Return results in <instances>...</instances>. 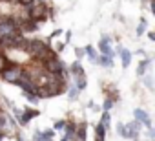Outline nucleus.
Listing matches in <instances>:
<instances>
[{"label": "nucleus", "mask_w": 155, "mask_h": 141, "mask_svg": "<svg viewBox=\"0 0 155 141\" xmlns=\"http://www.w3.org/2000/svg\"><path fill=\"white\" fill-rule=\"evenodd\" d=\"M62 141H68V139H66V137H64V139H62Z\"/></svg>", "instance_id": "393cba45"}, {"label": "nucleus", "mask_w": 155, "mask_h": 141, "mask_svg": "<svg viewBox=\"0 0 155 141\" xmlns=\"http://www.w3.org/2000/svg\"><path fill=\"white\" fill-rule=\"evenodd\" d=\"M77 139L79 141H86V125H81L77 128Z\"/></svg>", "instance_id": "f8f14e48"}, {"label": "nucleus", "mask_w": 155, "mask_h": 141, "mask_svg": "<svg viewBox=\"0 0 155 141\" xmlns=\"http://www.w3.org/2000/svg\"><path fill=\"white\" fill-rule=\"evenodd\" d=\"M26 11H28L29 20H33V22H37V20H46L48 15H49V8H48L46 4L38 2V0H35L31 6H28Z\"/></svg>", "instance_id": "f257e3e1"}, {"label": "nucleus", "mask_w": 155, "mask_h": 141, "mask_svg": "<svg viewBox=\"0 0 155 141\" xmlns=\"http://www.w3.org/2000/svg\"><path fill=\"white\" fill-rule=\"evenodd\" d=\"M144 29H146V20H140V24H139V28H137V35H142Z\"/></svg>", "instance_id": "a211bd4d"}, {"label": "nucleus", "mask_w": 155, "mask_h": 141, "mask_svg": "<svg viewBox=\"0 0 155 141\" xmlns=\"http://www.w3.org/2000/svg\"><path fill=\"white\" fill-rule=\"evenodd\" d=\"M120 59H122V66L126 68V66H130V62H131V53H130L128 50H122V51H120Z\"/></svg>", "instance_id": "1a4fd4ad"}, {"label": "nucleus", "mask_w": 155, "mask_h": 141, "mask_svg": "<svg viewBox=\"0 0 155 141\" xmlns=\"http://www.w3.org/2000/svg\"><path fill=\"white\" fill-rule=\"evenodd\" d=\"M44 68L48 70L49 74H53V75H64V64L55 57V59H51V60H48L46 64H44Z\"/></svg>", "instance_id": "7ed1b4c3"}, {"label": "nucleus", "mask_w": 155, "mask_h": 141, "mask_svg": "<svg viewBox=\"0 0 155 141\" xmlns=\"http://www.w3.org/2000/svg\"><path fill=\"white\" fill-rule=\"evenodd\" d=\"M86 51H88V57H90V60H93V62H95V60H97V53H95V50H93L91 46H88V48H86Z\"/></svg>", "instance_id": "2eb2a0df"}, {"label": "nucleus", "mask_w": 155, "mask_h": 141, "mask_svg": "<svg viewBox=\"0 0 155 141\" xmlns=\"http://www.w3.org/2000/svg\"><path fill=\"white\" fill-rule=\"evenodd\" d=\"M22 74H24V68H22V66L11 64L8 70H4V72H2V79H4L6 83H18L20 77H22Z\"/></svg>", "instance_id": "f03ea898"}, {"label": "nucleus", "mask_w": 155, "mask_h": 141, "mask_svg": "<svg viewBox=\"0 0 155 141\" xmlns=\"http://www.w3.org/2000/svg\"><path fill=\"white\" fill-rule=\"evenodd\" d=\"M99 60H101V64H102V66H106V68H108V66H111V57L108 59V55H104V57H101Z\"/></svg>", "instance_id": "f3484780"}, {"label": "nucleus", "mask_w": 155, "mask_h": 141, "mask_svg": "<svg viewBox=\"0 0 155 141\" xmlns=\"http://www.w3.org/2000/svg\"><path fill=\"white\" fill-rule=\"evenodd\" d=\"M11 64H9V60H8V57L2 53V51H0V74H2L4 72V70H8Z\"/></svg>", "instance_id": "9b49d317"}, {"label": "nucleus", "mask_w": 155, "mask_h": 141, "mask_svg": "<svg viewBox=\"0 0 155 141\" xmlns=\"http://www.w3.org/2000/svg\"><path fill=\"white\" fill-rule=\"evenodd\" d=\"M86 88V79H84V75L82 77H77V90H84Z\"/></svg>", "instance_id": "4468645a"}, {"label": "nucleus", "mask_w": 155, "mask_h": 141, "mask_svg": "<svg viewBox=\"0 0 155 141\" xmlns=\"http://www.w3.org/2000/svg\"><path fill=\"white\" fill-rule=\"evenodd\" d=\"M137 125H140V123L135 121V123H130V125L119 126V134H120L122 137H135V136H137Z\"/></svg>", "instance_id": "20e7f679"}, {"label": "nucleus", "mask_w": 155, "mask_h": 141, "mask_svg": "<svg viewBox=\"0 0 155 141\" xmlns=\"http://www.w3.org/2000/svg\"><path fill=\"white\" fill-rule=\"evenodd\" d=\"M17 2H18V4H22V6H31L35 0H17Z\"/></svg>", "instance_id": "aec40b11"}, {"label": "nucleus", "mask_w": 155, "mask_h": 141, "mask_svg": "<svg viewBox=\"0 0 155 141\" xmlns=\"http://www.w3.org/2000/svg\"><path fill=\"white\" fill-rule=\"evenodd\" d=\"M73 136H77V128H75V125L73 123H66V139H71Z\"/></svg>", "instance_id": "6e6552de"}, {"label": "nucleus", "mask_w": 155, "mask_h": 141, "mask_svg": "<svg viewBox=\"0 0 155 141\" xmlns=\"http://www.w3.org/2000/svg\"><path fill=\"white\" fill-rule=\"evenodd\" d=\"M35 141H46L44 134H35Z\"/></svg>", "instance_id": "412c9836"}, {"label": "nucleus", "mask_w": 155, "mask_h": 141, "mask_svg": "<svg viewBox=\"0 0 155 141\" xmlns=\"http://www.w3.org/2000/svg\"><path fill=\"white\" fill-rule=\"evenodd\" d=\"M111 106H113V101H111V99H106V101H104V112H110Z\"/></svg>", "instance_id": "6ab92c4d"}, {"label": "nucleus", "mask_w": 155, "mask_h": 141, "mask_svg": "<svg viewBox=\"0 0 155 141\" xmlns=\"http://www.w3.org/2000/svg\"><path fill=\"white\" fill-rule=\"evenodd\" d=\"M135 119H137L139 123L146 125V126H150V123H151V121H150V115H148L144 110H140V108H139V110H135Z\"/></svg>", "instance_id": "423d86ee"}, {"label": "nucleus", "mask_w": 155, "mask_h": 141, "mask_svg": "<svg viewBox=\"0 0 155 141\" xmlns=\"http://www.w3.org/2000/svg\"><path fill=\"white\" fill-rule=\"evenodd\" d=\"M150 39H151V40H155V31H151V33H150Z\"/></svg>", "instance_id": "b1692460"}, {"label": "nucleus", "mask_w": 155, "mask_h": 141, "mask_svg": "<svg viewBox=\"0 0 155 141\" xmlns=\"http://www.w3.org/2000/svg\"><path fill=\"white\" fill-rule=\"evenodd\" d=\"M95 136H97V139H95V141H104L106 128H104L102 125H97V126H95Z\"/></svg>", "instance_id": "9d476101"}, {"label": "nucleus", "mask_w": 155, "mask_h": 141, "mask_svg": "<svg viewBox=\"0 0 155 141\" xmlns=\"http://www.w3.org/2000/svg\"><path fill=\"white\" fill-rule=\"evenodd\" d=\"M99 48H101V51H102L104 55L111 57V48H110V39H108V37H104V39L99 42Z\"/></svg>", "instance_id": "0eeeda50"}, {"label": "nucleus", "mask_w": 155, "mask_h": 141, "mask_svg": "<svg viewBox=\"0 0 155 141\" xmlns=\"http://www.w3.org/2000/svg\"><path fill=\"white\" fill-rule=\"evenodd\" d=\"M146 68H148V60H142V62L139 64V68H137V74H139V75H142V74L146 72Z\"/></svg>", "instance_id": "dca6fc26"}, {"label": "nucleus", "mask_w": 155, "mask_h": 141, "mask_svg": "<svg viewBox=\"0 0 155 141\" xmlns=\"http://www.w3.org/2000/svg\"><path fill=\"white\" fill-rule=\"evenodd\" d=\"M35 115H38V110H29V108H28V110H24L22 115H18V121H20L22 125H26V123H28L29 119H33Z\"/></svg>", "instance_id": "39448f33"}, {"label": "nucleus", "mask_w": 155, "mask_h": 141, "mask_svg": "<svg viewBox=\"0 0 155 141\" xmlns=\"http://www.w3.org/2000/svg\"><path fill=\"white\" fill-rule=\"evenodd\" d=\"M64 125H66V123H64V121H58V123H57V125H55V128H62V126H64Z\"/></svg>", "instance_id": "4be33fe9"}, {"label": "nucleus", "mask_w": 155, "mask_h": 141, "mask_svg": "<svg viewBox=\"0 0 155 141\" xmlns=\"http://www.w3.org/2000/svg\"><path fill=\"white\" fill-rule=\"evenodd\" d=\"M110 121H111L110 112H104V114H102V119H101V125H102L104 128H108V126H110Z\"/></svg>", "instance_id": "ddd939ff"}, {"label": "nucleus", "mask_w": 155, "mask_h": 141, "mask_svg": "<svg viewBox=\"0 0 155 141\" xmlns=\"http://www.w3.org/2000/svg\"><path fill=\"white\" fill-rule=\"evenodd\" d=\"M151 11H153V15H155V0H151Z\"/></svg>", "instance_id": "5701e85b"}]
</instances>
